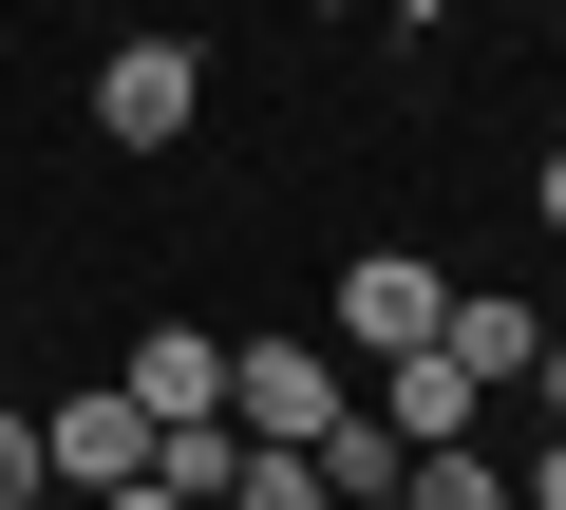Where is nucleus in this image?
<instances>
[{"label":"nucleus","mask_w":566,"mask_h":510,"mask_svg":"<svg viewBox=\"0 0 566 510\" xmlns=\"http://www.w3.org/2000/svg\"><path fill=\"white\" fill-rule=\"evenodd\" d=\"M189 114H208V58L189 39H114L95 58V133L114 152H189Z\"/></svg>","instance_id":"1"},{"label":"nucleus","mask_w":566,"mask_h":510,"mask_svg":"<svg viewBox=\"0 0 566 510\" xmlns=\"http://www.w3.org/2000/svg\"><path fill=\"white\" fill-rule=\"evenodd\" d=\"M340 416V360L322 341H227V435H283V454H303Z\"/></svg>","instance_id":"2"},{"label":"nucleus","mask_w":566,"mask_h":510,"mask_svg":"<svg viewBox=\"0 0 566 510\" xmlns=\"http://www.w3.org/2000/svg\"><path fill=\"white\" fill-rule=\"evenodd\" d=\"M114 378H133V416H151V435H227V341H208V322H151Z\"/></svg>","instance_id":"3"},{"label":"nucleus","mask_w":566,"mask_h":510,"mask_svg":"<svg viewBox=\"0 0 566 510\" xmlns=\"http://www.w3.org/2000/svg\"><path fill=\"white\" fill-rule=\"evenodd\" d=\"M39 472H57V491H114V472H151V416H133V378H95V397H39Z\"/></svg>","instance_id":"4"},{"label":"nucleus","mask_w":566,"mask_h":510,"mask_svg":"<svg viewBox=\"0 0 566 510\" xmlns=\"http://www.w3.org/2000/svg\"><path fill=\"white\" fill-rule=\"evenodd\" d=\"M434 303H453V284L416 266V246H378V266H340V341H359V360H416V341H434Z\"/></svg>","instance_id":"5"},{"label":"nucleus","mask_w":566,"mask_h":510,"mask_svg":"<svg viewBox=\"0 0 566 510\" xmlns=\"http://www.w3.org/2000/svg\"><path fill=\"white\" fill-rule=\"evenodd\" d=\"M378 416H397V435L434 454V435H472V416H491V378H472L453 341H416V360H378Z\"/></svg>","instance_id":"6"},{"label":"nucleus","mask_w":566,"mask_h":510,"mask_svg":"<svg viewBox=\"0 0 566 510\" xmlns=\"http://www.w3.org/2000/svg\"><path fill=\"white\" fill-rule=\"evenodd\" d=\"M397 510H510V472L472 435H434V454H397Z\"/></svg>","instance_id":"7"},{"label":"nucleus","mask_w":566,"mask_h":510,"mask_svg":"<svg viewBox=\"0 0 566 510\" xmlns=\"http://www.w3.org/2000/svg\"><path fill=\"white\" fill-rule=\"evenodd\" d=\"M227 510H340V491H322V454H283V435H245V454H227Z\"/></svg>","instance_id":"8"},{"label":"nucleus","mask_w":566,"mask_h":510,"mask_svg":"<svg viewBox=\"0 0 566 510\" xmlns=\"http://www.w3.org/2000/svg\"><path fill=\"white\" fill-rule=\"evenodd\" d=\"M39 491H57V472H39V416L0 397V510H39Z\"/></svg>","instance_id":"9"},{"label":"nucleus","mask_w":566,"mask_h":510,"mask_svg":"<svg viewBox=\"0 0 566 510\" xmlns=\"http://www.w3.org/2000/svg\"><path fill=\"white\" fill-rule=\"evenodd\" d=\"M95 510H208V491H189V472H170V454H151V472H114V491H95Z\"/></svg>","instance_id":"10"},{"label":"nucleus","mask_w":566,"mask_h":510,"mask_svg":"<svg viewBox=\"0 0 566 510\" xmlns=\"http://www.w3.org/2000/svg\"><path fill=\"white\" fill-rule=\"evenodd\" d=\"M528 397H547V435H566V322H547V341H528Z\"/></svg>","instance_id":"11"},{"label":"nucleus","mask_w":566,"mask_h":510,"mask_svg":"<svg viewBox=\"0 0 566 510\" xmlns=\"http://www.w3.org/2000/svg\"><path fill=\"white\" fill-rule=\"evenodd\" d=\"M528 510H566V435H547V454H528Z\"/></svg>","instance_id":"12"},{"label":"nucleus","mask_w":566,"mask_h":510,"mask_svg":"<svg viewBox=\"0 0 566 510\" xmlns=\"http://www.w3.org/2000/svg\"><path fill=\"white\" fill-rule=\"evenodd\" d=\"M547 227H566V133H547Z\"/></svg>","instance_id":"13"},{"label":"nucleus","mask_w":566,"mask_h":510,"mask_svg":"<svg viewBox=\"0 0 566 510\" xmlns=\"http://www.w3.org/2000/svg\"><path fill=\"white\" fill-rule=\"evenodd\" d=\"M0 397H20V360H0Z\"/></svg>","instance_id":"14"},{"label":"nucleus","mask_w":566,"mask_h":510,"mask_svg":"<svg viewBox=\"0 0 566 510\" xmlns=\"http://www.w3.org/2000/svg\"><path fill=\"white\" fill-rule=\"evenodd\" d=\"M510 510H528V491H510Z\"/></svg>","instance_id":"15"}]
</instances>
